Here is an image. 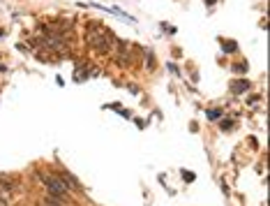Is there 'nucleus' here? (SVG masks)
Instances as JSON below:
<instances>
[{
  "label": "nucleus",
  "instance_id": "obj_3",
  "mask_svg": "<svg viewBox=\"0 0 270 206\" xmlns=\"http://www.w3.org/2000/svg\"><path fill=\"white\" fill-rule=\"evenodd\" d=\"M247 88H250V83H247V81H235V83H233V93H245V90H247Z\"/></svg>",
  "mask_w": 270,
  "mask_h": 206
},
{
  "label": "nucleus",
  "instance_id": "obj_5",
  "mask_svg": "<svg viewBox=\"0 0 270 206\" xmlns=\"http://www.w3.org/2000/svg\"><path fill=\"white\" fill-rule=\"evenodd\" d=\"M0 206H7V199L5 197H0Z\"/></svg>",
  "mask_w": 270,
  "mask_h": 206
},
{
  "label": "nucleus",
  "instance_id": "obj_1",
  "mask_svg": "<svg viewBox=\"0 0 270 206\" xmlns=\"http://www.w3.org/2000/svg\"><path fill=\"white\" fill-rule=\"evenodd\" d=\"M44 185H46V190L51 192L53 199H58V202H65V199H67V192H70V190L65 188V183H62L60 179L46 176V179H44Z\"/></svg>",
  "mask_w": 270,
  "mask_h": 206
},
{
  "label": "nucleus",
  "instance_id": "obj_2",
  "mask_svg": "<svg viewBox=\"0 0 270 206\" xmlns=\"http://www.w3.org/2000/svg\"><path fill=\"white\" fill-rule=\"evenodd\" d=\"M60 181H62V183H65V188H67V190H78V188H81V185H78V181L77 179H74V176H72V174H60Z\"/></svg>",
  "mask_w": 270,
  "mask_h": 206
},
{
  "label": "nucleus",
  "instance_id": "obj_4",
  "mask_svg": "<svg viewBox=\"0 0 270 206\" xmlns=\"http://www.w3.org/2000/svg\"><path fill=\"white\" fill-rule=\"evenodd\" d=\"M39 206H62L58 199H53V197H46L44 202H39Z\"/></svg>",
  "mask_w": 270,
  "mask_h": 206
}]
</instances>
